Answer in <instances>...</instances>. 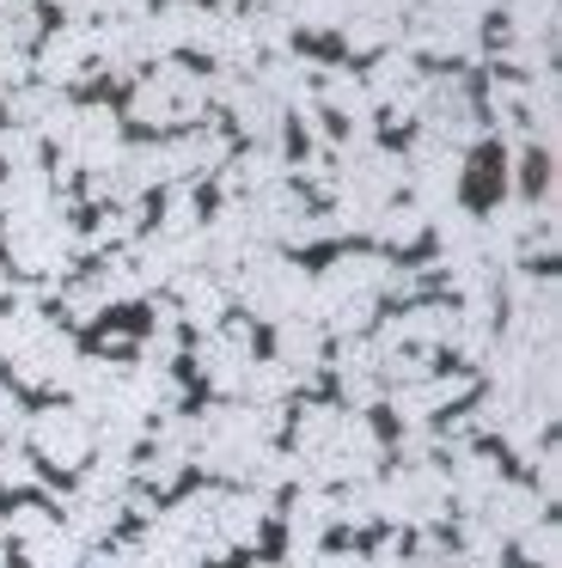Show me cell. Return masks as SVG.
<instances>
[{
	"label": "cell",
	"instance_id": "obj_1",
	"mask_svg": "<svg viewBox=\"0 0 562 568\" xmlns=\"http://www.w3.org/2000/svg\"><path fill=\"white\" fill-rule=\"evenodd\" d=\"M227 287H232V300H239L244 312L275 318V324L312 306V275H305L300 263H288L281 251H257V257L239 270V282H227Z\"/></svg>",
	"mask_w": 562,
	"mask_h": 568
},
{
	"label": "cell",
	"instance_id": "obj_2",
	"mask_svg": "<svg viewBox=\"0 0 562 568\" xmlns=\"http://www.w3.org/2000/svg\"><path fill=\"white\" fill-rule=\"evenodd\" d=\"M202 104H208V80L202 74H183L178 62H165V68H153V74L134 87L129 116L141 129H183Z\"/></svg>",
	"mask_w": 562,
	"mask_h": 568
},
{
	"label": "cell",
	"instance_id": "obj_3",
	"mask_svg": "<svg viewBox=\"0 0 562 568\" xmlns=\"http://www.w3.org/2000/svg\"><path fill=\"white\" fill-rule=\"evenodd\" d=\"M24 422H31V428H24V446H31L43 465H56V470L92 465V416H86V409L49 404V409H37V416H24Z\"/></svg>",
	"mask_w": 562,
	"mask_h": 568
},
{
	"label": "cell",
	"instance_id": "obj_4",
	"mask_svg": "<svg viewBox=\"0 0 562 568\" xmlns=\"http://www.w3.org/2000/svg\"><path fill=\"white\" fill-rule=\"evenodd\" d=\"M195 373H202L214 392H239L244 373H251V331H244V324H214V331H202V343H195Z\"/></svg>",
	"mask_w": 562,
	"mask_h": 568
},
{
	"label": "cell",
	"instance_id": "obj_5",
	"mask_svg": "<svg viewBox=\"0 0 562 568\" xmlns=\"http://www.w3.org/2000/svg\"><path fill=\"white\" fill-rule=\"evenodd\" d=\"M337 31L354 55H385L403 38V0H354Z\"/></svg>",
	"mask_w": 562,
	"mask_h": 568
},
{
	"label": "cell",
	"instance_id": "obj_6",
	"mask_svg": "<svg viewBox=\"0 0 562 568\" xmlns=\"http://www.w3.org/2000/svg\"><path fill=\"white\" fill-rule=\"evenodd\" d=\"M37 80H49V87H68V80H80L86 68H92V31L86 26H56L43 38V50H37Z\"/></svg>",
	"mask_w": 562,
	"mask_h": 568
},
{
	"label": "cell",
	"instance_id": "obj_7",
	"mask_svg": "<svg viewBox=\"0 0 562 568\" xmlns=\"http://www.w3.org/2000/svg\"><path fill=\"white\" fill-rule=\"evenodd\" d=\"M227 306H232V287L220 282L214 270H183L178 275V324L214 331V324H227Z\"/></svg>",
	"mask_w": 562,
	"mask_h": 568
},
{
	"label": "cell",
	"instance_id": "obj_8",
	"mask_svg": "<svg viewBox=\"0 0 562 568\" xmlns=\"http://www.w3.org/2000/svg\"><path fill=\"white\" fill-rule=\"evenodd\" d=\"M532 519H544V501L532 495V483H508V477H501L495 495L483 501V526L501 531V538H520Z\"/></svg>",
	"mask_w": 562,
	"mask_h": 568
},
{
	"label": "cell",
	"instance_id": "obj_9",
	"mask_svg": "<svg viewBox=\"0 0 562 568\" xmlns=\"http://www.w3.org/2000/svg\"><path fill=\"white\" fill-rule=\"evenodd\" d=\"M275 348H281V367L293 373L300 385L318 379V355H324V331H318L305 312H293V318L275 324Z\"/></svg>",
	"mask_w": 562,
	"mask_h": 568
},
{
	"label": "cell",
	"instance_id": "obj_10",
	"mask_svg": "<svg viewBox=\"0 0 562 568\" xmlns=\"http://www.w3.org/2000/svg\"><path fill=\"white\" fill-rule=\"evenodd\" d=\"M330 526H337V495L300 483V495L288 501V538H293V550H318Z\"/></svg>",
	"mask_w": 562,
	"mask_h": 568
},
{
	"label": "cell",
	"instance_id": "obj_11",
	"mask_svg": "<svg viewBox=\"0 0 562 568\" xmlns=\"http://www.w3.org/2000/svg\"><path fill=\"white\" fill-rule=\"evenodd\" d=\"M281 178H288V160H281V148H275V141H251L239 160H227V178H220V184H227V190H244V196H257V190L281 184Z\"/></svg>",
	"mask_w": 562,
	"mask_h": 568
},
{
	"label": "cell",
	"instance_id": "obj_12",
	"mask_svg": "<svg viewBox=\"0 0 562 568\" xmlns=\"http://www.w3.org/2000/svg\"><path fill=\"white\" fill-rule=\"evenodd\" d=\"M263 514H269V501L257 489H244V495H220V514H214V531H220V544H257V531H263Z\"/></svg>",
	"mask_w": 562,
	"mask_h": 568
},
{
	"label": "cell",
	"instance_id": "obj_13",
	"mask_svg": "<svg viewBox=\"0 0 562 568\" xmlns=\"http://www.w3.org/2000/svg\"><path fill=\"white\" fill-rule=\"evenodd\" d=\"M318 104L337 111V116H349V129L354 123H373V99H367V80L354 74V68H330L324 87H318Z\"/></svg>",
	"mask_w": 562,
	"mask_h": 568
},
{
	"label": "cell",
	"instance_id": "obj_14",
	"mask_svg": "<svg viewBox=\"0 0 562 568\" xmlns=\"http://www.w3.org/2000/svg\"><path fill=\"white\" fill-rule=\"evenodd\" d=\"M117 514H122V501L73 495V507H68V531H73V544H104L110 531H117Z\"/></svg>",
	"mask_w": 562,
	"mask_h": 568
},
{
	"label": "cell",
	"instance_id": "obj_15",
	"mask_svg": "<svg viewBox=\"0 0 562 568\" xmlns=\"http://www.w3.org/2000/svg\"><path fill=\"white\" fill-rule=\"evenodd\" d=\"M422 226H428V214L415 209V202H385V209H373V233L385 239V245H415L422 239Z\"/></svg>",
	"mask_w": 562,
	"mask_h": 568
},
{
	"label": "cell",
	"instance_id": "obj_16",
	"mask_svg": "<svg viewBox=\"0 0 562 568\" xmlns=\"http://www.w3.org/2000/svg\"><path fill=\"white\" fill-rule=\"evenodd\" d=\"M24 568H80V544H73V531L56 519L43 538L24 544Z\"/></svg>",
	"mask_w": 562,
	"mask_h": 568
},
{
	"label": "cell",
	"instance_id": "obj_17",
	"mask_svg": "<svg viewBox=\"0 0 562 568\" xmlns=\"http://www.w3.org/2000/svg\"><path fill=\"white\" fill-rule=\"evenodd\" d=\"M508 19H513V43H550L556 0H508Z\"/></svg>",
	"mask_w": 562,
	"mask_h": 568
},
{
	"label": "cell",
	"instance_id": "obj_18",
	"mask_svg": "<svg viewBox=\"0 0 562 568\" xmlns=\"http://www.w3.org/2000/svg\"><path fill=\"white\" fill-rule=\"evenodd\" d=\"M159 233H165V239H195V233H202V202L190 196V184L165 190V209H159Z\"/></svg>",
	"mask_w": 562,
	"mask_h": 568
},
{
	"label": "cell",
	"instance_id": "obj_19",
	"mask_svg": "<svg viewBox=\"0 0 562 568\" xmlns=\"http://www.w3.org/2000/svg\"><path fill=\"white\" fill-rule=\"evenodd\" d=\"M349 7H354V0H288L293 26H305V31H337Z\"/></svg>",
	"mask_w": 562,
	"mask_h": 568
},
{
	"label": "cell",
	"instance_id": "obj_20",
	"mask_svg": "<svg viewBox=\"0 0 562 568\" xmlns=\"http://www.w3.org/2000/svg\"><path fill=\"white\" fill-rule=\"evenodd\" d=\"M520 556L538 568H556V519H532V526L520 531Z\"/></svg>",
	"mask_w": 562,
	"mask_h": 568
},
{
	"label": "cell",
	"instance_id": "obj_21",
	"mask_svg": "<svg viewBox=\"0 0 562 568\" xmlns=\"http://www.w3.org/2000/svg\"><path fill=\"white\" fill-rule=\"evenodd\" d=\"M31 483H37V458L19 440H7L0 446V489H31Z\"/></svg>",
	"mask_w": 562,
	"mask_h": 568
},
{
	"label": "cell",
	"instance_id": "obj_22",
	"mask_svg": "<svg viewBox=\"0 0 562 568\" xmlns=\"http://www.w3.org/2000/svg\"><path fill=\"white\" fill-rule=\"evenodd\" d=\"M49 526H56V514H49L43 501H19V507H12V514H7V531H12V538H19V544L43 538Z\"/></svg>",
	"mask_w": 562,
	"mask_h": 568
},
{
	"label": "cell",
	"instance_id": "obj_23",
	"mask_svg": "<svg viewBox=\"0 0 562 568\" xmlns=\"http://www.w3.org/2000/svg\"><path fill=\"white\" fill-rule=\"evenodd\" d=\"M183 465H190L183 453H159V446H153V458L141 465V483H147V489H171V483L183 477Z\"/></svg>",
	"mask_w": 562,
	"mask_h": 568
},
{
	"label": "cell",
	"instance_id": "obj_24",
	"mask_svg": "<svg viewBox=\"0 0 562 568\" xmlns=\"http://www.w3.org/2000/svg\"><path fill=\"white\" fill-rule=\"evenodd\" d=\"M12 343H19V324H12V312H0V361L12 355Z\"/></svg>",
	"mask_w": 562,
	"mask_h": 568
},
{
	"label": "cell",
	"instance_id": "obj_25",
	"mask_svg": "<svg viewBox=\"0 0 562 568\" xmlns=\"http://www.w3.org/2000/svg\"><path fill=\"white\" fill-rule=\"evenodd\" d=\"M0 294H7V275H0Z\"/></svg>",
	"mask_w": 562,
	"mask_h": 568
}]
</instances>
